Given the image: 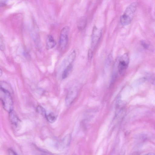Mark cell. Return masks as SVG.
Masks as SVG:
<instances>
[{
    "instance_id": "obj_4",
    "label": "cell",
    "mask_w": 155,
    "mask_h": 155,
    "mask_svg": "<svg viewBox=\"0 0 155 155\" xmlns=\"http://www.w3.org/2000/svg\"><path fill=\"white\" fill-rule=\"evenodd\" d=\"M128 54L125 53L120 58L117 67L118 71L120 75L123 76L125 73L129 63Z\"/></svg>"
},
{
    "instance_id": "obj_3",
    "label": "cell",
    "mask_w": 155,
    "mask_h": 155,
    "mask_svg": "<svg viewBox=\"0 0 155 155\" xmlns=\"http://www.w3.org/2000/svg\"><path fill=\"white\" fill-rule=\"evenodd\" d=\"M69 28L68 26L64 27L61 30L60 36L59 45L61 50H64L66 48L68 43V34Z\"/></svg>"
},
{
    "instance_id": "obj_20",
    "label": "cell",
    "mask_w": 155,
    "mask_h": 155,
    "mask_svg": "<svg viewBox=\"0 0 155 155\" xmlns=\"http://www.w3.org/2000/svg\"><path fill=\"white\" fill-rule=\"evenodd\" d=\"M8 153L10 155H16L17 154L14 150L11 149H9L8 150Z\"/></svg>"
},
{
    "instance_id": "obj_1",
    "label": "cell",
    "mask_w": 155,
    "mask_h": 155,
    "mask_svg": "<svg viewBox=\"0 0 155 155\" xmlns=\"http://www.w3.org/2000/svg\"><path fill=\"white\" fill-rule=\"evenodd\" d=\"M0 100L4 109L9 113L13 110V101L10 93L2 87H0Z\"/></svg>"
},
{
    "instance_id": "obj_7",
    "label": "cell",
    "mask_w": 155,
    "mask_h": 155,
    "mask_svg": "<svg viewBox=\"0 0 155 155\" xmlns=\"http://www.w3.org/2000/svg\"><path fill=\"white\" fill-rule=\"evenodd\" d=\"M101 29L98 28L96 26L94 27L92 35V45L93 48L97 45L101 37Z\"/></svg>"
},
{
    "instance_id": "obj_6",
    "label": "cell",
    "mask_w": 155,
    "mask_h": 155,
    "mask_svg": "<svg viewBox=\"0 0 155 155\" xmlns=\"http://www.w3.org/2000/svg\"><path fill=\"white\" fill-rule=\"evenodd\" d=\"M9 118L12 128L15 130L18 129L21 121L13 110L9 113Z\"/></svg>"
},
{
    "instance_id": "obj_12",
    "label": "cell",
    "mask_w": 155,
    "mask_h": 155,
    "mask_svg": "<svg viewBox=\"0 0 155 155\" xmlns=\"http://www.w3.org/2000/svg\"><path fill=\"white\" fill-rule=\"evenodd\" d=\"M46 118L48 122L51 123L54 122L56 119V117L54 114L51 113L46 115Z\"/></svg>"
},
{
    "instance_id": "obj_14",
    "label": "cell",
    "mask_w": 155,
    "mask_h": 155,
    "mask_svg": "<svg viewBox=\"0 0 155 155\" xmlns=\"http://www.w3.org/2000/svg\"><path fill=\"white\" fill-rule=\"evenodd\" d=\"M76 56V52L74 50L70 54L68 58V61L69 64H72L75 60Z\"/></svg>"
},
{
    "instance_id": "obj_10",
    "label": "cell",
    "mask_w": 155,
    "mask_h": 155,
    "mask_svg": "<svg viewBox=\"0 0 155 155\" xmlns=\"http://www.w3.org/2000/svg\"><path fill=\"white\" fill-rule=\"evenodd\" d=\"M56 45V42L53 36L51 35H48L47 38L46 47L48 49L53 48Z\"/></svg>"
},
{
    "instance_id": "obj_13",
    "label": "cell",
    "mask_w": 155,
    "mask_h": 155,
    "mask_svg": "<svg viewBox=\"0 0 155 155\" xmlns=\"http://www.w3.org/2000/svg\"><path fill=\"white\" fill-rule=\"evenodd\" d=\"M37 112L43 117H46V111L45 109L41 106L38 105L36 108Z\"/></svg>"
},
{
    "instance_id": "obj_18",
    "label": "cell",
    "mask_w": 155,
    "mask_h": 155,
    "mask_svg": "<svg viewBox=\"0 0 155 155\" xmlns=\"http://www.w3.org/2000/svg\"><path fill=\"white\" fill-rule=\"evenodd\" d=\"M5 44L2 39L0 38V50H4L5 49Z\"/></svg>"
},
{
    "instance_id": "obj_2",
    "label": "cell",
    "mask_w": 155,
    "mask_h": 155,
    "mask_svg": "<svg viewBox=\"0 0 155 155\" xmlns=\"http://www.w3.org/2000/svg\"><path fill=\"white\" fill-rule=\"evenodd\" d=\"M137 6L136 2H132L126 8L124 13L121 16L120 21L123 25H127L131 22Z\"/></svg>"
},
{
    "instance_id": "obj_16",
    "label": "cell",
    "mask_w": 155,
    "mask_h": 155,
    "mask_svg": "<svg viewBox=\"0 0 155 155\" xmlns=\"http://www.w3.org/2000/svg\"><path fill=\"white\" fill-rule=\"evenodd\" d=\"M147 78L150 81L152 82V83H154V76L152 73H147L146 75Z\"/></svg>"
},
{
    "instance_id": "obj_5",
    "label": "cell",
    "mask_w": 155,
    "mask_h": 155,
    "mask_svg": "<svg viewBox=\"0 0 155 155\" xmlns=\"http://www.w3.org/2000/svg\"><path fill=\"white\" fill-rule=\"evenodd\" d=\"M78 88L75 86L71 89L68 93L65 98V103L67 106L70 105L76 98L78 94Z\"/></svg>"
},
{
    "instance_id": "obj_11",
    "label": "cell",
    "mask_w": 155,
    "mask_h": 155,
    "mask_svg": "<svg viewBox=\"0 0 155 155\" xmlns=\"http://www.w3.org/2000/svg\"><path fill=\"white\" fill-rule=\"evenodd\" d=\"M73 70V66L72 64H69L64 70L62 75V78L64 79L67 78L71 73Z\"/></svg>"
},
{
    "instance_id": "obj_9",
    "label": "cell",
    "mask_w": 155,
    "mask_h": 155,
    "mask_svg": "<svg viewBox=\"0 0 155 155\" xmlns=\"http://www.w3.org/2000/svg\"><path fill=\"white\" fill-rule=\"evenodd\" d=\"M87 19L86 17L84 16L80 17L78 20L77 25L78 29L81 30L84 29L86 26Z\"/></svg>"
},
{
    "instance_id": "obj_8",
    "label": "cell",
    "mask_w": 155,
    "mask_h": 155,
    "mask_svg": "<svg viewBox=\"0 0 155 155\" xmlns=\"http://www.w3.org/2000/svg\"><path fill=\"white\" fill-rule=\"evenodd\" d=\"M71 140V134H67L63 138L59 145V147L64 149L68 146Z\"/></svg>"
},
{
    "instance_id": "obj_15",
    "label": "cell",
    "mask_w": 155,
    "mask_h": 155,
    "mask_svg": "<svg viewBox=\"0 0 155 155\" xmlns=\"http://www.w3.org/2000/svg\"><path fill=\"white\" fill-rule=\"evenodd\" d=\"M116 71H114L112 74L110 84V87H111L112 86L117 79V72H116Z\"/></svg>"
},
{
    "instance_id": "obj_19",
    "label": "cell",
    "mask_w": 155,
    "mask_h": 155,
    "mask_svg": "<svg viewBox=\"0 0 155 155\" xmlns=\"http://www.w3.org/2000/svg\"><path fill=\"white\" fill-rule=\"evenodd\" d=\"M93 56V51L92 50L89 49L88 51V57L89 59H91Z\"/></svg>"
},
{
    "instance_id": "obj_17",
    "label": "cell",
    "mask_w": 155,
    "mask_h": 155,
    "mask_svg": "<svg viewBox=\"0 0 155 155\" xmlns=\"http://www.w3.org/2000/svg\"><path fill=\"white\" fill-rule=\"evenodd\" d=\"M141 43L143 47L145 49H148L149 48V44L147 41H145L142 40L141 41Z\"/></svg>"
},
{
    "instance_id": "obj_21",
    "label": "cell",
    "mask_w": 155,
    "mask_h": 155,
    "mask_svg": "<svg viewBox=\"0 0 155 155\" xmlns=\"http://www.w3.org/2000/svg\"><path fill=\"white\" fill-rule=\"evenodd\" d=\"M3 72L2 69L0 68V77L1 76Z\"/></svg>"
}]
</instances>
